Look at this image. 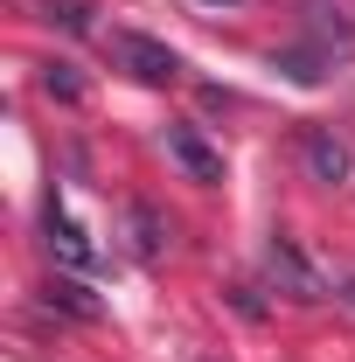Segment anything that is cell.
<instances>
[{
    "label": "cell",
    "mask_w": 355,
    "mask_h": 362,
    "mask_svg": "<svg viewBox=\"0 0 355 362\" xmlns=\"http://www.w3.org/2000/svg\"><path fill=\"white\" fill-rule=\"evenodd\" d=\"M105 56H112L133 84H153V90H168L181 77V56L168 42H153V35H139V28H112V35H105Z\"/></svg>",
    "instance_id": "obj_1"
},
{
    "label": "cell",
    "mask_w": 355,
    "mask_h": 362,
    "mask_svg": "<svg viewBox=\"0 0 355 362\" xmlns=\"http://www.w3.org/2000/svg\"><path fill=\"white\" fill-rule=\"evenodd\" d=\"M265 286H272V293H286V300H300V307H313V300L334 293V286L320 279V265H313L293 237H272V244H265Z\"/></svg>",
    "instance_id": "obj_2"
},
{
    "label": "cell",
    "mask_w": 355,
    "mask_h": 362,
    "mask_svg": "<svg viewBox=\"0 0 355 362\" xmlns=\"http://www.w3.org/2000/svg\"><path fill=\"white\" fill-rule=\"evenodd\" d=\"M42 230H49V251H56V265H70V272H98V265H105V251L84 237V223L63 209V188H49V202H42Z\"/></svg>",
    "instance_id": "obj_3"
},
{
    "label": "cell",
    "mask_w": 355,
    "mask_h": 362,
    "mask_svg": "<svg viewBox=\"0 0 355 362\" xmlns=\"http://www.w3.org/2000/svg\"><path fill=\"white\" fill-rule=\"evenodd\" d=\"M168 160H175L188 181H202V188H216V181H223V153L195 133V126H168Z\"/></svg>",
    "instance_id": "obj_4"
},
{
    "label": "cell",
    "mask_w": 355,
    "mask_h": 362,
    "mask_svg": "<svg viewBox=\"0 0 355 362\" xmlns=\"http://www.w3.org/2000/svg\"><path fill=\"white\" fill-rule=\"evenodd\" d=\"M300 153H307V175L327 181V188H342V181L355 175V153L327 133V126H307V133H300Z\"/></svg>",
    "instance_id": "obj_5"
},
{
    "label": "cell",
    "mask_w": 355,
    "mask_h": 362,
    "mask_svg": "<svg viewBox=\"0 0 355 362\" xmlns=\"http://www.w3.org/2000/svg\"><path fill=\"white\" fill-rule=\"evenodd\" d=\"M307 7V35L313 49H327V56H355V21L342 7H327V0H300Z\"/></svg>",
    "instance_id": "obj_6"
},
{
    "label": "cell",
    "mask_w": 355,
    "mask_h": 362,
    "mask_svg": "<svg viewBox=\"0 0 355 362\" xmlns=\"http://www.w3.org/2000/svg\"><path fill=\"white\" fill-rule=\"evenodd\" d=\"M126 251H133L139 265H153L168 251V223H161L153 202H126Z\"/></svg>",
    "instance_id": "obj_7"
},
{
    "label": "cell",
    "mask_w": 355,
    "mask_h": 362,
    "mask_svg": "<svg viewBox=\"0 0 355 362\" xmlns=\"http://www.w3.org/2000/svg\"><path fill=\"white\" fill-rule=\"evenodd\" d=\"M272 63H279V70H286V77H293V84H320V77H327V63H334V56H327V49H279V56H272Z\"/></svg>",
    "instance_id": "obj_8"
},
{
    "label": "cell",
    "mask_w": 355,
    "mask_h": 362,
    "mask_svg": "<svg viewBox=\"0 0 355 362\" xmlns=\"http://www.w3.org/2000/svg\"><path fill=\"white\" fill-rule=\"evenodd\" d=\"M49 307H63V314H77V320H98V314H105L77 279H49Z\"/></svg>",
    "instance_id": "obj_9"
},
{
    "label": "cell",
    "mask_w": 355,
    "mask_h": 362,
    "mask_svg": "<svg viewBox=\"0 0 355 362\" xmlns=\"http://www.w3.org/2000/svg\"><path fill=\"white\" fill-rule=\"evenodd\" d=\"M42 90L56 98V105H84V77H77L70 63H49V70H42Z\"/></svg>",
    "instance_id": "obj_10"
},
{
    "label": "cell",
    "mask_w": 355,
    "mask_h": 362,
    "mask_svg": "<svg viewBox=\"0 0 355 362\" xmlns=\"http://www.w3.org/2000/svg\"><path fill=\"white\" fill-rule=\"evenodd\" d=\"M49 21H63L70 35H91V7L84 0H49Z\"/></svg>",
    "instance_id": "obj_11"
},
{
    "label": "cell",
    "mask_w": 355,
    "mask_h": 362,
    "mask_svg": "<svg viewBox=\"0 0 355 362\" xmlns=\"http://www.w3.org/2000/svg\"><path fill=\"white\" fill-rule=\"evenodd\" d=\"M230 300H237V314H244V320H258V314H265V300H258L251 286H230Z\"/></svg>",
    "instance_id": "obj_12"
},
{
    "label": "cell",
    "mask_w": 355,
    "mask_h": 362,
    "mask_svg": "<svg viewBox=\"0 0 355 362\" xmlns=\"http://www.w3.org/2000/svg\"><path fill=\"white\" fill-rule=\"evenodd\" d=\"M334 300H342V307L355 314V279H342V286H334Z\"/></svg>",
    "instance_id": "obj_13"
},
{
    "label": "cell",
    "mask_w": 355,
    "mask_h": 362,
    "mask_svg": "<svg viewBox=\"0 0 355 362\" xmlns=\"http://www.w3.org/2000/svg\"><path fill=\"white\" fill-rule=\"evenodd\" d=\"M202 7H244V0H202Z\"/></svg>",
    "instance_id": "obj_14"
}]
</instances>
